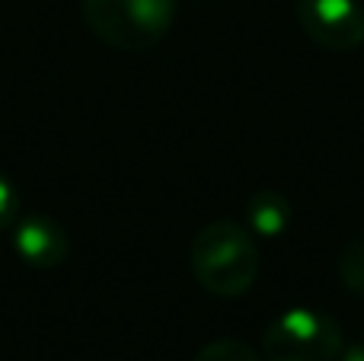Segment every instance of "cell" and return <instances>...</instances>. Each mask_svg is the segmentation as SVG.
Segmentation results:
<instances>
[{"label": "cell", "instance_id": "5b68a950", "mask_svg": "<svg viewBox=\"0 0 364 361\" xmlns=\"http://www.w3.org/2000/svg\"><path fill=\"white\" fill-rule=\"evenodd\" d=\"M13 253L29 269H55L68 259L70 237L55 217L29 215L13 224Z\"/></svg>", "mask_w": 364, "mask_h": 361}, {"label": "cell", "instance_id": "8992f818", "mask_svg": "<svg viewBox=\"0 0 364 361\" xmlns=\"http://www.w3.org/2000/svg\"><path fill=\"white\" fill-rule=\"evenodd\" d=\"M291 224V202L282 192L262 189L246 202V227L252 237H265V240H275L288 230Z\"/></svg>", "mask_w": 364, "mask_h": 361}, {"label": "cell", "instance_id": "6da1fadb", "mask_svg": "<svg viewBox=\"0 0 364 361\" xmlns=\"http://www.w3.org/2000/svg\"><path fill=\"white\" fill-rule=\"evenodd\" d=\"M192 275L214 298H240L259 279V243L237 221H211L188 247Z\"/></svg>", "mask_w": 364, "mask_h": 361}, {"label": "cell", "instance_id": "ba28073f", "mask_svg": "<svg viewBox=\"0 0 364 361\" xmlns=\"http://www.w3.org/2000/svg\"><path fill=\"white\" fill-rule=\"evenodd\" d=\"M192 361H262V355L243 339H214V343L201 345Z\"/></svg>", "mask_w": 364, "mask_h": 361}, {"label": "cell", "instance_id": "9c48e42d", "mask_svg": "<svg viewBox=\"0 0 364 361\" xmlns=\"http://www.w3.org/2000/svg\"><path fill=\"white\" fill-rule=\"evenodd\" d=\"M19 221V192L10 179L0 173V234Z\"/></svg>", "mask_w": 364, "mask_h": 361}, {"label": "cell", "instance_id": "3957f363", "mask_svg": "<svg viewBox=\"0 0 364 361\" xmlns=\"http://www.w3.org/2000/svg\"><path fill=\"white\" fill-rule=\"evenodd\" d=\"M342 352V326L326 311L291 307L262 333L265 361H336Z\"/></svg>", "mask_w": 364, "mask_h": 361}, {"label": "cell", "instance_id": "7a4b0ae2", "mask_svg": "<svg viewBox=\"0 0 364 361\" xmlns=\"http://www.w3.org/2000/svg\"><path fill=\"white\" fill-rule=\"evenodd\" d=\"M83 23L115 51H151L176 26L179 0H83Z\"/></svg>", "mask_w": 364, "mask_h": 361}, {"label": "cell", "instance_id": "30bf717a", "mask_svg": "<svg viewBox=\"0 0 364 361\" xmlns=\"http://www.w3.org/2000/svg\"><path fill=\"white\" fill-rule=\"evenodd\" d=\"M346 361H364V349H361V345H355V349L346 355Z\"/></svg>", "mask_w": 364, "mask_h": 361}, {"label": "cell", "instance_id": "277c9868", "mask_svg": "<svg viewBox=\"0 0 364 361\" xmlns=\"http://www.w3.org/2000/svg\"><path fill=\"white\" fill-rule=\"evenodd\" d=\"M304 36L326 51H355L364 42V6L358 0H297Z\"/></svg>", "mask_w": 364, "mask_h": 361}, {"label": "cell", "instance_id": "52a82bcc", "mask_svg": "<svg viewBox=\"0 0 364 361\" xmlns=\"http://www.w3.org/2000/svg\"><path fill=\"white\" fill-rule=\"evenodd\" d=\"M336 272H339L342 285H346L348 291L364 298V234L355 237V240L339 253Z\"/></svg>", "mask_w": 364, "mask_h": 361}]
</instances>
